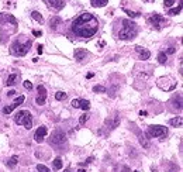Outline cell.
<instances>
[{
	"instance_id": "41",
	"label": "cell",
	"mask_w": 183,
	"mask_h": 172,
	"mask_svg": "<svg viewBox=\"0 0 183 172\" xmlns=\"http://www.w3.org/2000/svg\"><path fill=\"white\" fill-rule=\"evenodd\" d=\"M88 79H90V78H93V74H88V76H86Z\"/></svg>"
},
{
	"instance_id": "36",
	"label": "cell",
	"mask_w": 183,
	"mask_h": 172,
	"mask_svg": "<svg viewBox=\"0 0 183 172\" xmlns=\"http://www.w3.org/2000/svg\"><path fill=\"white\" fill-rule=\"evenodd\" d=\"M16 95V90H10V92H7V96H14Z\"/></svg>"
},
{
	"instance_id": "38",
	"label": "cell",
	"mask_w": 183,
	"mask_h": 172,
	"mask_svg": "<svg viewBox=\"0 0 183 172\" xmlns=\"http://www.w3.org/2000/svg\"><path fill=\"white\" fill-rule=\"evenodd\" d=\"M93 159H95V158H93V157H89L88 159H86V164H90V162H92V161H93Z\"/></svg>"
},
{
	"instance_id": "37",
	"label": "cell",
	"mask_w": 183,
	"mask_h": 172,
	"mask_svg": "<svg viewBox=\"0 0 183 172\" xmlns=\"http://www.w3.org/2000/svg\"><path fill=\"white\" fill-rule=\"evenodd\" d=\"M147 114H148V113H147V112H145V110H141V112H140V116H142V117H147Z\"/></svg>"
},
{
	"instance_id": "24",
	"label": "cell",
	"mask_w": 183,
	"mask_h": 172,
	"mask_svg": "<svg viewBox=\"0 0 183 172\" xmlns=\"http://www.w3.org/2000/svg\"><path fill=\"white\" fill-rule=\"evenodd\" d=\"M55 99H56V100H59V102H62V100L66 99V93H65V92H56V93H55Z\"/></svg>"
},
{
	"instance_id": "5",
	"label": "cell",
	"mask_w": 183,
	"mask_h": 172,
	"mask_svg": "<svg viewBox=\"0 0 183 172\" xmlns=\"http://www.w3.org/2000/svg\"><path fill=\"white\" fill-rule=\"evenodd\" d=\"M148 134L151 137H155V138H161V137H165L168 134L166 127L163 126H149L148 127Z\"/></svg>"
},
{
	"instance_id": "3",
	"label": "cell",
	"mask_w": 183,
	"mask_h": 172,
	"mask_svg": "<svg viewBox=\"0 0 183 172\" xmlns=\"http://www.w3.org/2000/svg\"><path fill=\"white\" fill-rule=\"evenodd\" d=\"M14 123L18 126H24L27 130L32 127V114L28 110H20L14 114Z\"/></svg>"
},
{
	"instance_id": "31",
	"label": "cell",
	"mask_w": 183,
	"mask_h": 172,
	"mask_svg": "<svg viewBox=\"0 0 183 172\" xmlns=\"http://www.w3.org/2000/svg\"><path fill=\"white\" fill-rule=\"evenodd\" d=\"M72 107H75V109H79V105H80V99H73L72 100Z\"/></svg>"
},
{
	"instance_id": "1",
	"label": "cell",
	"mask_w": 183,
	"mask_h": 172,
	"mask_svg": "<svg viewBox=\"0 0 183 172\" xmlns=\"http://www.w3.org/2000/svg\"><path fill=\"white\" fill-rule=\"evenodd\" d=\"M99 30V21L92 13H82L72 21V31L80 38H92Z\"/></svg>"
},
{
	"instance_id": "29",
	"label": "cell",
	"mask_w": 183,
	"mask_h": 172,
	"mask_svg": "<svg viewBox=\"0 0 183 172\" xmlns=\"http://www.w3.org/2000/svg\"><path fill=\"white\" fill-rule=\"evenodd\" d=\"M88 119H89V114H88V113L82 114V116H80V119H79V124H80V126H83V124L88 121Z\"/></svg>"
},
{
	"instance_id": "34",
	"label": "cell",
	"mask_w": 183,
	"mask_h": 172,
	"mask_svg": "<svg viewBox=\"0 0 183 172\" xmlns=\"http://www.w3.org/2000/svg\"><path fill=\"white\" fill-rule=\"evenodd\" d=\"M175 48H176V47H169V48H168V51L165 52V54H173V52L176 51Z\"/></svg>"
},
{
	"instance_id": "10",
	"label": "cell",
	"mask_w": 183,
	"mask_h": 172,
	"mask_svg": "<svg viewBox=\"0 0 183 172\" xmlns=\"http://www.w3.org/2000/svg\"><path fill=\"white\" fill-rule=\"evenodd\" d=\"M48 4H49V7H52L54 10L59 11V10H62V8H64L65 1H64V0H48Z\"/></svg>"
},
{
	"instance_id": "42",
	"label": "cell",
	"mask_w": 183,
	"mask_h": 172,
	"mask_svg": "<svg viewBox=\"0 0 183 172\" xmlns=\"http://www.w3.org/2000/svg\"><path fill=\"white\" fill-rule=\"evenodd\" d=\"M78 172H86V169H83V168H80V169H79V171H78Z\"/></svg>"
},
{
	"instance_id": "17",
	"label": "cell",
	"mask_w": 183,
	"mask_h": 172,
	"mask_svg": "<svg viewBox=\"0 0 183 172\" xmlns=\"http://www.w3.org/2000/svg\"><path fill=\"white\" fill-rule=\"evenodd\" d=\"M31 17L35 20V21H38L40 24H42V23H44V17L41 16L38 11H31Z\"/></svg>"
},
{
	"instance_id": "4",
	"label": "cell",
	"mask_w": 183,
	"mask_h": 172,
	"mask_svg": "<svg viewBox=\"0 0 183 172\" xmlns=\"http://www.w3.org/2000/svg\"><path fill=\"white\" fill-rule=\"evenodd\" d=\"M32 42L28 40V41H25L24 44H21V42H13L11 44V54H14V55H17V57H24L28 51H30V48H31Z\"/></svg>"
},
{
	"instance_id": "23",
	"label": "cell",
	"mask_w": 183,
	"mask_h": 172,
	"mask_svg": "<svg viewBox=\"0 0 183 172\" xmlns=\"http://www.w3.org/2000/svg\"><path fill=\"white\" fill-rule=\"evenodd\" d=\"M17 164H18V157H17V155H13V157H11V158H10V159L7 161V165H8V166H14V165H17Z\"/></svg>"
},
{
	"instance_id": "9",
	"label": "cell",
	"mask_w": 183,
	"mask_h": 172,
	"mask_svg": "<svg viewBox=\"0 0 183 172\" xmlns=\"http://www.w3.org/2000/svg\"><path fill=\"white\" fill-rule=\"evenodd\" d=\"M47 127L45 126H40L38 128H37V131H35V134H34V140L37 141V143H42L44 141V138H45V135H47Z\"/></svg>"
},
{
	"instance_id": "8",
	"label": "cell",
	"mask_w": 183,
	"mask_h": 172,
	"mask_svg": "<svg viewBox=\"0 0 183 172\" xmlns=\"http://www.w3.org/2000/svg\"><path fill=\"white\" fill-rule=\"evenodd\" d=\"M37 92H38L40 95H38V98L35 99V103H37L38 106H42V105L45 103V99H47V89H45V86L38 85V86H37Z\"/></svg>"
},
{
	"instance_id": "19",
	"label": "cell",
	"mask_w": 183,
	"mask_h": 172,
	"mask_svg": "<svg viewBox=\"0 0 183 172\" xmlns=\"http://www.w3.org/2000/svg\"><path fill=\"white\" fill-rule=\"evenodd\" d=\"M16 107H18V105H16V103H11V105H8V106H6L4 109H3V113H4V114H10V113H11V112H13Z\"/></svg>"
},
{
	"instance_id": "16",
	"label": "cell",
	"mask_w": 183,
	"mask_h": 172,
	"mask_svg": "<svg viewBox=\"0 0 183 172\" xmlns=\"http://www.w3.org/2000/svg\"><path fill=\"white\" fill-rule=\"evenodd\" d=\"M90 1L93 7H104L109 3V0H90Z\"/></svg>"
},
{
	"instance_id": "13",
	"label": "cell",
	"mask_w": 183,
	"mask_h": 172,
	"mask_svg": "<svg viewBox=\"0 0 183 172\" xmlns=\"http://www.w3.org/2000/svg\"><path fill=\"white\" fill-rule=\"evenodd\" d=\"M62 24V18L61 17H58V16H54L51 20H49V27L52 28V30H55L58 25H61Z\"/></svg>"
},
{
	"instance_id": "22",
	"label": "cell",
	"mask_w": 183,
	"mask_h": 172,
	"mask_svg": "<svg viewBox=\"0 0 183 172\" xmlns=\"http://www.w3.org/2000/svg\"><path fill=\"white\" fill-rule=\"evenodd\" d=\"M54 168H55L56 171L62 168V158L61 157H56L55 159H54Z\"/></svg>"
},
{
	"instance_id": "30",
	"label": "cell",
	"mask_w": 183,
	"mask_h": 172,
	"mask_svg": "<svg viewBox=\"0 0 183 172\" xmlns=\"http://www.w3.org/2000/svg\"><path fill=\"white\" fill-rule=\"evenodd\" d=\"M24 100H25V98H24V96H18V98L14 99V102H13V103H16V105H18V106H20V105H23V103H24Z\"/></svg>"
},
{
	"instance_id": "43",
	"label": "cell",
	"mask_w": 183,
	"mask_h": 172,
	"mask_svg": "<svg viewBox=\"0 0 183 172\" xmlns=\"http://www.w3.org/2000/svg\"><path fill=\"white\" fill-rule=\"evenodd\" d=\"M64 172H71V171H68V169H66V171H64Z\"/></svg>"
},
{
	"instance_id": "27",
	"label": "cell",
	"mask_w": 183,
	"mask_h": 172,
	"mask_svg": "<svg viewBox=\"0 0 183 172\" xmlns=\"http://www.w3.org/2000/svg\"><path fill=\"white\" fill-rule=\"evenodd\" d=\"M124 13H127L128 17H131V18L140 17V13H134V11H131V10H127V8H124Z\"/></svg>"
},
{
	"instance_id": "35",
	"label": "cell",
	"mask_w": 183,
	"mask_h": 172,
	"mask_svg": "<svg viewBox=\"0 0 183 172\" xmlns=\"http://www.w3.org/2000/svg\"><path fill=\"white\" fill-rule=\"evenodd\" d=\"M41 31H38V30H34V31H32V35H34V37H41Z\"/></svg>"
},
{
	"instance_id": "32",
	"label": "cell",
	"mask_w": 183,
	"mask_h": 172,
	"mask_svg": "<svg viewBox=\"0 0 183 172\" xmlns=\"http://www.w3.org/2000/svg\"><path fill=\"white\" fill-rule=\"evenodd\" d=\"M176 3V0H163V4L166 6V7H170V6H173Z\"/></svg>"
},
{
	"instance_id": "39",
	"label": "cell",
	"mask_w": 183,
	"mask_h": 172,
	"mask_svg": "<svg viewBox=\"0 0 183 172\" xmlns=\"http://www.w3.org/2000/svg\"><path fill=\"white\" fill-rule=\"evenodd\" d=\"M44 47H42V45H38V54H42V51H44Z\"/></svg>"
},
{
	"instance_id": "25",
	"label": "cell",
	"mask_w": 183,
	"mask_h": 172,
	"mask_svg": "<svg viewBox=\"0 0 183 172\" xmlns=\"http://www.w3.org/2000/svg\"><path fill=\"white\" fill-rule=\"evenodd\" d=\"M93 92H96V93H97V92H100V93H106L107 89H106L104 86H102V85H96L95 88H93Z\"/></svg>"
},
{
	"instance_id": "11",
	"label": "cell",
	"mask_w": 183,
	"mask_h": 172,
	"mask_svg": "<svg viewBox=\"0 0 183 172\" xmlns=\"http://www.w3.org/2000/svg\"><path fill=\"white\" fill-rule=\"evenodd\" d=\"M135 51L140 54V57H141V59H149V57H151V52L148 51V49L142 48V47H135Z\"/></svg>"
},
{
	"instance_id": "33",
	"label": "cell",
	"mask_w": 183,
	"mask_h": 172,
	"mask_svg": "<svg viewBox=\"0 0 183 172\" xmlns=\"http://www.w3.org/2000/svg\"><path fill=\"white\" fill-rule=\"evenodd\" d=\"M24 88H25V89H28V90H31L32 89V83L30 82V81H24Z\"/></svg>"
},
{
	"instance_id": "40",
	"label": "cell",
	"mask_w": 183,
	"mask_h": 172,
	"mask_svg": "<svg viewBox=\"0 0 183 172\" xmlns=\"http://www.w3.org/2000/svg\"><path fill=\"white\" fill-rule=\"evenodd\" d=\"M123 172H130V168H127V166H123Z\"/></svg>"
},
{
	"instance_id": "15",
	"label": "cell",
	"mask_w": 183,
	"mask_h": 172,
	"mask_svg": "<svg viewBox=\"0 0 183 172\" xmlns=\"http://www.w3.org/2000/svg\"><path fill=\"white\" fill-rule=\"evenodd\" d=\"M17 81H18V75H17V74H11L7 78V81H6V86H13V85H16Z\"/></svg>"
},
{
	"instance_id": "21",
	"label": "cell",
	"mask_w": 183,
	"mask_h": 172,
	"mask_svg": "<svg viewBox=\"0 0 183 172\" xmlns=\"http://www.w3.org/2000/svg\"><path fill=\"white\" fill-rule=\"evenodd\" d=\"M180 11H182V4H179V6L175 8H170V10L168 11V14H169V16H176V14H180Z\"/></svg>"
},
{
	"instance_id": "20",
	"label": "cell",
	"mask_w": 183,
	"mask_h": 172,
	"mask_svg": "<svg viewBox=\"0 0 183 172\" xmlns=\"http://www.w3.org/2000/svg\"><path fill=\"white\" fill-rule=\"evenodd\" d=\"M79 109H82V110H89L90 109V102L89 100H83V99H80V105H79Z\"/></svg>"
},
{
	"instance_id": "7",
	"label": "cell",
	"mask_w": 183,
	"mask_h": 172,
	"mask_svg": "<svg viewBox=\"0 0 183 172\" xmlns=\"http://www.w3.org/2000/svg\"><path fill=\"white\" fill-rule=\"evenodd\" d=\"M148 23H149L152 27H155L156 30H161V28L165 25V23H166V21H165V18L161 16V14L154 13V14H152V16L148 18Z\"/></svg>"
},
{
	"instance_id": "6",
	"label": "cell",
	"mask_w": 183,
	"mask_h": 172,
	"mask_svg": "<svg viewBox=\"0 0 183 172\" xmlns=\"http://www.w3.org/2000/svg\"><path fill=\"white\" fill-rule=\"evenodd\" d=\"M65 141H66V135H65L64 131L56 130L51 134V138H49V143L51 145H62Z\"/></svg>"
},
{
	"instance_id": "18",
	"label": "cell",
	"mask_w": 183,
	"mask_h": 172,
	"mask_svg": "<svg viewBox=\"0 0 183 172\" xmlns=\"http://www.w3.org/2000/svg\"><path fill=\"white\" fill-rule=\"evenodd\" d=\"M158 62L162 64V65H165V64L168 62V55L165 54V52H162V51H161L159 54H158Z\"/></svg>"
},
{
	"instance_id": "14",
	"label": "cell",
	"mask_w": 183,
	"mask_h": 172,
	"mask_svg": "<svg viewBox=\"0 0 183 172\" xmlns=\"http://www.w3.org/2000/svg\"><path fill=\"white\" fill-rule=\"evenodd\" d=\"M182 123H183V119L180 117V116L173 117V119H170V120H169V124H170V126H173V127H182Z\"/></svg>"
},
{
	"instance_id": "2",
	"label": "cell",
	"mask_w": 183,
	"mask_h": 172,
	"mask_svg": "<svg viewBox=\"0 0 183 172\" xmlns=\"http://www.w3.org/2000/svg\"><path fill=\"white\" fill-rule=\"evenodd\" d=\"M137 34H138V27H137L135 23L131 21V20H123V28L118 33L120 40H124V41L133 40L137 37Z\"/></svg>"
},
{
	"instance_id": "26",
	"label": "cell",
	"mask_w": 183,
	"mask_h": 172,
	"mask_svg": "<svg viewBox=\"0 0 183 172\" xmlns=\"http://www.w3.org/2000/svg\"><path fill=\"white\" fill-rule=\"evenodd\" d=\"M140 143H141V145L144 148H149V143L147 141V138L144 137V135H140Z\"/></svg>"
},
{
	"instance_id": "28",
	"label": "cell",
	"mask_w": 183,
	"mask_h": 172,
	"mask_svg": "<svg viewBox=\"0 0 183 172\" xmlns=\"http://www.w3.org/2000/svg\"><path fill=\"white\" fill-rule=\"evenodd\" d=\"M37 171L38 172H49V168L45 166V165H42V164H38L37 165Z\"/></svg>"
},
{
	"instance_id": "12",
	"label": "cell",
	"mask_w": 183,
	"mask_h": 172,
	"mask_svg": "<svg viewBox=\"0 0 183 172\" xmlns=\"http://www.w3.org/2000/svg\"><path fill=\"white\" fill-rule=\"evenodd\" d=\"M73 55H75V59H76V61H82V59H85V57L88 55V52H86V49H83V48H76L75 52H73Z\"/></svg>"
}]
</instances>
